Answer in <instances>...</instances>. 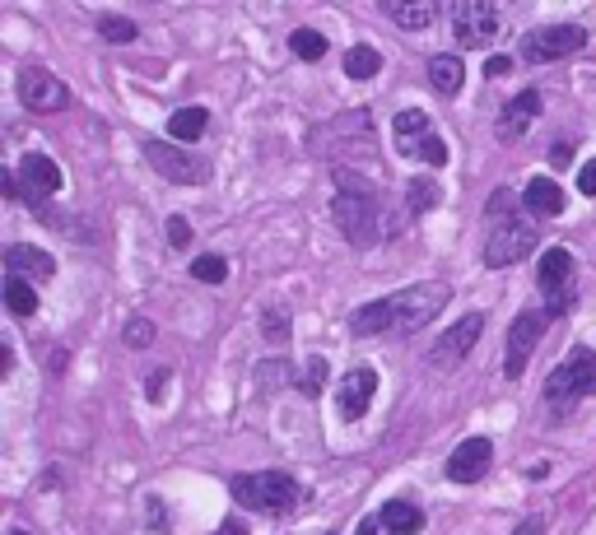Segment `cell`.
<instances>
[{
	"mask_svg": "<svg viewBox=\"0 0 596 535\" xmlns=\"http://www.w3.org/2000/svg\"><path fill=\"white\" fill-rule=\"evenodd\" d=\"M429 80H434L438 94H457L461 80H466V70H461V56H434V61H429Z\"/></svg>",
	"mask_w": 596,
	"mask_h": 535,
	"instance_id": "cell-22",
	"label": "cell"
},
{
	"mask_svg": "<svg viewBox=\"0 0 596 535\" xmlns=\"http://www.w3.org/2000/svg\"><path fill=\"white\" fill-rule=\"evenodd\" d=\"M480 331H485V317H480V312H466V317H461L457 326H447V335L429 349V363H438V368H457V363L475 349Z\"/></svg>",
	"mask_w": 596,
	"mask_h": 535,
	"instance_id": "cell-11",
	"label": "cell"
},
{
	"mask_svg": "<svg viewBox=\"0 0 596 535\" xmlns=\"http://www.w3.org/2000/svg\"><path fill=\"white\" fill-rule=\"evenodd\" d=\"M191 275L201 284H224L229 280V261H224V256H196V261H191Z\"/></svg>",
	"mask_w": 596,
	"mask_h": 535,
	"instance_id": "cell-28",
	"label": "cell"
},
{
	"mask_svg": "<svg viewBox=\"0 0 596 535\" xmlns=\"http://www.w3.org/2000/svg\"><path fill=\"white\" fill-rule=\"evenodd\" d=\"M163 382H168V368H159V373H154V377H149V396H154V401H159V396H163Z\"/></svg>",
	"mask_w": 596,
	"mask_h": 535,
	"instance_id": "cell-38",
	"label": "cell"
},
{
	"mask_svg": "<svg viewBox=\"0 0 596 535\" xmlns=\"http://www.w3.org/2000/svg\"><path fill=\"white\" fill-rule=\"evenodd\" d=\"M215 535H247V531H243V526H238V522H233L229 531H215Z\"/></svg>",
	"mask_w": 596,
	"mask_h": 535,
	"instance_id": "cell-41",
	"label": "cell"
},
{
	"mask_svg": "<svg viewBox=\"0 0 596 535\" xmlns=\"http://www.w3.org/2000/svg\"><path fill=\"white\" fill-rule=\"evenodd\" d=\"M406 205H410V214L434 210V205H438V187L429 182V177H415V182L406 187Z\"/></svg>",
	"mask_w": 596,
	"mask_h": 535,
	"instance_id": "cell-27",
	"label": "cell"
},
{
	"mask_svg": "<svg viewBox=\"0 0 596 535\" xmlns=\"http://www.w3.org/2000/svg\"><path fill=\"white\" fill-rule=\"evenodd\" d=\"M392 131H396V149H401L406 159H424L429 168H443L447 163V145L434 135V126H429V112H420V107L396 112Z\"/></svg>",
	"mask_w": 596,
	"mask_h": 535,
	"instance_id": "cell-5",
	"label": "cell"
},
{
	"mask_svg": "<svg viewBox=\"0 0 596 535\" xmlns=\"http://www.w3.org/2000/svg\"><path fill=\"white\" fill-rule=\"evenodd\" d=\"M5 308L14 317H33L38 312V294H33V284L19 280V275H5Z\"/></svg>",
	"mask_w": 596,
	"mask_h": 535,
	"instance_id": "cell-23",
	"label": "cell"
},
{
	"mask_svg": "<svg viewBox=\"0 0 596 535\" xmlns=\"http://www.w3.org/2000/svg\"><path fill=\"white\" fill-rule=\"evenodd\" d=\"M578 187H583V196H596V159L583 163V173H578Z\"/></svg>",
	"mask_w": 596,
	"mask_h": 535,
	"instance_id": "cell-35",
	"label": "cell"
},
{
	"mask_svg": "<svg viewBox=\"0 0 596 535\" xmlns=\"http://www.w3.org/2000/svg\"><path fill=\"white\" fill-rule=\"evenodd\" d=\"M145 163L159 177L177 182V187H191V182H205V177H210V163L187 154V149H173L168 140H145Z\"/></svg>",
	"mask_w": 596,
	"mask_h": 535,
	"instance_id": "cell-7",
	"label": "cell"
},
{
	"mask_svg": "<svg viewBox=\"0 0 596 535\" xmlns=\"http://www.w3.org/2000/svg\"><path fill=\"white\" fill-rule=\"evenodd\" d=\"M573 163V145L569 140H555V145H550V168H569Z\"/></svg>",
	"mask_w": 596,
	"mask_h": 535,
	"instance_id": "cell-34",
	"label": "cell"
},
{
	"mask_svg": "<svg viewBox=\"0 0 596 535\" xmlns=\"http://www.w3.org/2000/svg\"><path fill=\"white\" fill-rule=\"evenodd\" d=\"M536 280H541V289L550 298H564L569 294V280H573V252L550 247V252L541 256V266H536Z\"/></svg>",
	"mask_w": 596,
	"mask_h": 535,
	"instance_id": "cell-16",
	"label": "cell"
},
{
	"mask_svg": "<svg viewBox=\"0 0 596 535\" xmlns=\"http://www.w3.org/2000/svg\"><path fill=\"white\" fill-rule=\"evenodd\" d=\"M583 42H587V33L578 24H545V28H536V33H527L522 56L541 66V61H559V56L583 52Z\"/></svg>",
	"mask_w": 596,
	"mask_h": 535,
	"instance_id": "cell-9",
	"label": "cell"
},
{
	"mask_svg": "<svg viewBox=\"0 0 596 535\" xmlns=\"http://www.w3.org/2000/svg\"><path fill=\"white\" fill-rule=\"evenodd\" d=\"M205 107H182V112H173V117H168V135H173V140H196V135L205 131Z\"/></svg>",
	"mask_w": 596,
	"mask_h": 535,
	"instance_id": "cell-25",
	"label": "cell"
},
{
	"mask_svg": "<svg viewBox=\"0 0 596 535\" xmlns=\"http://www.w3.org/2000/svg\"><path fill=\"white\" fill-rule=\"evenodd\" d=\"M452 298L447 284H410L401 294H387L378 303H364V308L350 317L354 335H401V331H420L424 321H434L443 312V303Z\"/></svg>",
	"mask_w": 596,
	"mask_h": 535,
	"instance_id": "cell-1",
	"label": "cell"
},
{
	"mask_svg": "<svg viewBox=\"0 0 596 535\" xmlns=\"http://www.w3.org/2000/svg\"><path fill=\"white\" fill-rule=\"evenodd\" d=\"M382 10H387V19H392V24H401V28H429L438 19L434 0H387Z\"/></svg>",
	"mask_w": 596,
	"mask_h": 535,
	"instance_id": "cell-20",
	"label": "cell"
},
{
	"mask_svg": "<svg viewBox=\"0 0 596 535\" xmlns=\"http://www.w3.org/2000/svg\"><path fill=\"white\" fill-rule=\"evenodd\" d=\"M168 242H173L177 252H187V247H191V224H187V214H173V219H168Z\"/></svg>",
	"mask_w": 596,
	"mask_h": 535,
	"instance_id": "cell-31",
	"label": "cell"
},
{
	"mask_svg": "<svg viewBox=\"0 0 596 535\" xmlns=\"http://www.w3.org/2000/svg\"><path fill=\"white\" fill-rule=\"evenodd\" d=\"M0 191H5V196L14 201V196H19L24 187H19V177H14V173H0Z\"/></svg>",
	"mask_w": 596,
	"mask_h": 535,
	"instance_id": "cell-39",
	"label": "cell"
},
{
	"mask_svg": "<svg viewBox=\"0 0 596 535\" xmlns=\"http://www.w3.org/2000/svg\"><path fill=\"white\" fill-rule=\"evenodd\" d=\"M10 535H28V531H10Z\"/></svg>",
	"mask_w": 596,
	"mask_h": 535,
	"instance_id": "cell-42",
	"label": "cell"
},
{
	"mask_svg": "<svg viewBox=\"0 0 596 535\" xmlns=\"http://www.w3.org/2000/svg\"><path fill=\"white\" fill-rule=\"evenodd\" d=\"M508 70H513V61H508V56H489V61H485V75H494V80H499V75H508Z\"/></svg>",
	"mask_w": 596,
	"mask_h": 535,
	"instance_id": "cell-36",
	"label": "cell"
},
{
	"mask_svg": "<svg viewBox=\"0 0 596 535\" xmlns=\"http://www.w3.org/2000/svg\"><path fill=\"white\" fill-rule=\"evenodd\" d=\"M19 103H24L28 112H61V107L70 103V89L56 80L52 70L28 66L24 75H19Z\"/></svg>",
	"mask_w": 596,
	"mask_h": 535,
	"instance_id": "cell-10",
	"label": "cell"
},
{
	"mask_svg": "<svg viewBox=\"0 0 596 535\" xmlns=\"http://www.w3.org/2000/svg\"><path fill=\"white\" fill-rule=\"evenodd\" d=\"M531 247H536V224H522V214H499L485 233V266H513Z\"/></svg>",
	"mask_w": 596,
	"mask_h": 535,
	"instance_id": "cell-6",
	"label": "cell"
},
{
	"mask_svg": "<svg viewBox=\"0 0 596 535\" xmlns=\"http://www.w3.org/2000/svg\"><path fill=\"white\" fill-rule=\"evenodd\" d=\"M522 196H527V205L536 214H564V187L550 182V177H531L527 187H522Z\"/></svg>",
	"mask_w": 596,
	"mask_h": 535,
	"instance_id": "cell-21",
	"label": "cell"
},
{
	"mask_svg": "<svg viewBox=\"0 0 596 535\" xmlns=\"http://www.w3.org/2000/svg\"><path fill=\"white\" fill-rule=\"evenodd\" d=\"M98 33L108 42H136L140 38V28L131 24V19H122V14H103V19H98Z\"/></svg>",
	"mask_w": 596,
	"mask_h": 535,
	"instance_id": "cell-29",
	"label": "cell"
},
{
	"mask_svg": "<svg viewBox=\"0 0 596 535\" xmlns=\"http://www.w3.org/2000/svg\"><path fill=\"white\" fill-rule=\"evenodd\" d=\"M489 461H494V447H489V438H466L457 452L447 456V480H452V484H475V480H485Z\"/></svg>",
	"mask_w": 596,
	"mask_h": 535,
	"instance_id": "cell-14",
	"label": "cell"
},
{
	"mask_svg": "<svg viewBox=\"0 0 596 535\" xmlns=\"http://www.w3.org/2000/svg\"><path fill=\"white\" fill-rule=\"evenodd\" d=\"M452 28H457V42L461 47H485V42L499 38V10L489 0H457L447 10Z\"/></svg>",
	"mask_w": 596,
	"mask_h": 535,
	"instance_id": "cell-8",
	"label": "cell"
},
{
	"mask_svg": "<svg viewBox=\"0 0 596 535\" xmlns=\"http://www.w3.org/2000/svg\"><path fill=\"white\" fill-rule=\"evenodd\" d=\"M331 210H336L340 233L354 247L382 242V201H378V191H373V182H364L359 173L336 168V201H331Z\"/></svg>",
	"mask_w": 596,
	"mask_h": 535,
	"instance_id": "cell-2",
	"label": "cell"
},
{
	"mask_svg": "<svg viewBox=\"0 0 596 535\" xmlns=\"http://www.w3.org/2000/svg\"><path fill=\"white\" fill-rule=\"evenodd\" d=\"M373 391H378V373L373 368H350V373L336 382V410L340 419H364V410L373 405Z\"/></svg>",
	"mask_w": 596,
	"mask_h": 535,
	"instance_id": "cell-13",
	"label": "cell"
},
{
	"mask_svg": "<svg viewBox=\"0 0 596 535\" xmlns=\"http://www.w3.org/2000/svg\"><path fill=\"white\" fill-rule=\"evenodd\" d=\"M378 70H382V56L373 52V47H364V42L345 52V75H350V80H373Z\"/></svg>",
	"mask_w": 596,
	"mask_h": 535,
	"instance_id": "cell-24",
	"label": "cell"
},
{
	"mask_svg": "<svg viewBox=\"0 0 596 535\" xmlns=\"http://www.w3.org/2000/svg\"><path fill=\"white\" fill-rule=\"evenodd\" d=\"M545 321H550V312H522V317L508 326V359H503L508 377H522L531 349H536V340H541V331H545Z\"/></svg>",
	"mask_w": 596,
	"mask_h": 535,
	"instance_id": "cell-12",
	"label": "cell"
},
{
	"mask_svg": "<svg viewBox=\"0 0 596 535\" xmlns=\"http://www.w3.org/2000/svg\"><path fill=\"white\" fill-rule=\"evenodd\" d=\"M536 112H541V94H536V89L517 94L513 103L503 107V117H499V140H522L527 126L536 121Z\"/></svg>",
	"mask_w": 596,
	"mask_h": 535,
	"instance_id": "cell-17",
	"label": "cell"
},
{
	"mask_svg": "<svg viewBox=\"0 0 596 535\" xmlns=\"http://www.w3.org/2000/svg\"><path fill=\"white\" fill-rule=\"evenodd\" d=\"M513 535H545V526H541V517H527V522L517 526Z\"/></svg>",
	"mask_w": 596,
	"mask_h": 535,
	"instance_id": "cell-40",
	"label": "cell"
},
{
	"mask_svg": "<svg viewBox=\"0 0 596 535\" xmlns=\"http://www.w3.org/2000/svg\"><path fill=\"white\" fill-rule=\"evenodd\" d=\"M378 522L392 535H420L424 531V512L415 508V503H406V498H392V503H382Z\"/></svg>",
	"mask_w": 596,
	"mask_h": 535,
	"instance_id": "cell-19",
	"label": "cell"
},
{
	"mask_svg": "<svg viewBox=\"0 0 596 535\" xmlns=\"http://www.w3.org/2000/svg\"><path fill=\"white\" fill-rule=\"evenodd\" d=\"M5 270H10V275H19V280H52L56 261L47 252H38V247H24V242H19V247H10V252H5Z\"/></svg>",
	"mask_w": 596,
	"mask_h": 535,
	"instance_id": "cell-18",
	"label": "cell"
},
{
	"mask_svg": "<svg viewBox=\"0 0 596 535\" xmlns=\"http://www.w3.org/2000/svg\"><path fill=\"white\" fill-rule=\"evenodd\" d=\"M19 182L28 187V201L38 205V201H47V196L61 191V168H56L47 154H24V163H19Z\"/></svg>",
	"mask_w": 596,
	"mask_h": 535,
	"instance_id": "cell-15",
	"label": "cell"
},
{
	"mask_svg": "<svg viewBox=\"0 0 596 535\" xmlns=\"http://www.w3.org/2000/svg\"><path fill=\"white\" fill-rule=\"evenodd\" d=\"M354 535H392V531H387L378 517H368V522H359V531H354Z\"/></svg>",
	"mask_w": 596,
	"mask_h": 535,
	"instance_id": "cell-37",
	"label": "cell"
},
{
	"mask_svg": "<svg viewBox=\"0 0 596 535\" xmlns=\"http://www.w3.org/2000/svg\"><path fill=\"white\" fill-rule=\"evenodd\" d=\"M289 47H294L298 61H322V56H326V38L317 33V28H294Z\"/></svg>",
	"mask_w": 596,
	"mask_h": 535,
	"instance_id": "cell-26",
	"label": "cell"
},
{
	"mask_svg": "<svg viewBox=\"0 0 596 535\" xmlns=\"http://www.w3.org/2000/svg\"><path fill=\"white\" fill-rule=\"evenodd\" d=\"M322 387H326V359H308V373H303V391H308V396H317Z\"/></svg>",
	"mask_w": 596,
	"mask_h": 535,
	"instance_id": "cell-33",
	"label": "cell"
},
{
	"mask_svg": "<svg viewBox=\"0 0 596 535\" xmlns=\"http://www.w3.org/2000/svg\"><path fill=\"white\" fill-rule=\"evenodd\" d=\"M592 391H596V354L592 349H573L569 359L550 373V382H545V401L569 410V405H578Z\"/></svg>",
	"mask_w": 596,
	"mask_h": 535,
	"instance_id": "cell-4",
	"label": "cell"
},
{
	"mask_svg": "<svg viewBox=\"0 0 596 535\" xmlns=\"http://www.w3.org/2000/svg\"><path fill=\"white\" fill-rule=\"evenodd\" d=\"M126 345L131 349H145V345H154V321H131V326H126Z\"/></svg>",
	"mask_w": 596,
	"mask_h": 535,
	"instance_id": "cell-32",
	"label": "cell"
},
{
	"mask_svg": "<svg viewBox=\"0 0 596 535\" xmlns=\"http://www.w3.org/2000/svg\"><path fill=\"white\" fill-rule=\"evenodd\" d=\"M229 494L238 508L247 512H271V517H285L298 508V484L289 480L285 470H252V475H233Z\"/></svg>",
	"mask_w": 596,
	"mask_h": 535,
	"instance_id": "cell-3",
	"label": "cell"
},
{
	"mask_svg": "<svg viewBox=\"0 0 596 535\" xmlns=\"http://www.w3.org/2000/svg\"><path fill=\"white\" fill-rule=\"evenodd\" d=\"M261 331L271 335V340H285V335H289V312L280 308V303L266 308V312H261Z\"/></svg>",
	"mask_w": 596,
	"mask_h": 535,
	"instance_id": "cell-30",
	"label": "cell"
}]
</instances>
